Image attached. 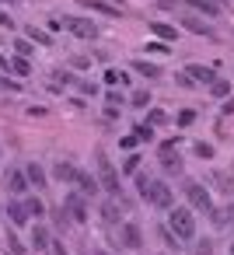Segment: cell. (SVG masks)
Here are the masks:
<instances>
[{"label":"cell","instance_id":"obj_29","mask_svg":"<svg viewBox=\"0 0 234 255\" xmlns=\"http://www.w3.org/2000/svg\"><path fill=\"white\" fill-rule=\"evenodd\" d=\"M143 123H147L150 129H157V126L168 123V112H164V109H147V119H143Z\"/></svg>","mask_w":234,"mask_h":255},{"label":"cell","instance_id":"obj_22","mask_svg":"<svg viewBox=\"0 0 234 255\" xmlns=\"http://www.w3.org/2000/svg\"><path fill=\"white\" fill-rule=\"evenodd\" d=\"M25 39H28L32 46H35V42H39V46H53V35H49V32H42V28H35V25H28V28H25Z\"/></svg>","mask_w":234,"mask_h":255},{"label":"cell","instance_id":"obj_27","mask_svg":"<svg viewBox=\"0 0 234 255\" xmlns=\"http://www.w3.org/2000/svg\"><path fill=\"white\" fill-rule=\"evenodd\" d=\"M102 220L112 227V224H119V199H109L105 206H102Z\"/></svg>","mask_w":234,"mask_h":255},{"label":"cell","instance_id":"obj_41","mask_svg":"<svg viewBox=\"0 0 234 255\" xmlns=\"http://www.w3.org/2000/svg\"><path fill=\"white\" fill-rule=\"evenodd\" d=\"M196 255H213V241H210V238H203V241L196 245Z\"/></svg>","mask_w":234,"mask_h":255},{"label":"cell","instance_id":"obj_4","mask_svg":"<svg viewBox=\"0 0 234 255\" xmlns=\"http://www.w3.org/2000/svg\"><path fill=\"white\" fill-rule=\"evenodd\" d=\"M182 192H185L192 213H210V210L217 206L213 196H210V189H206L203 182H196V178H182Z\"/></svg>","mask_w":234,"mask_h":255},{"label":"cell","instance_id":"obj_53","mask_svg":"<svg viewBox=\"0 0 234 255\" xmlns=\"http://www.w3.org/2000/svg\"><path fill=\"white\" fill-rule=\"evenodd\" d=\"M0 217H4V203H0Z\"/></svg>","mask_w":234,"mask_h":255},{"label":"cell","instance_id":"obj_16","mask_svg":"<svg viewBox=\"0 0 234 255\" xmlns=\"http://www.w3.org/2000/svg\"><path fill=\"white\" fill-rule=\"evenodd\" d=\"M4 217H7L14 227H25V224H32V220H28V213H25V206H21V199H7V206H4Z\"/></svg>","mask_w":234,"mask_h":255},{"label":"cell","instance_id":"obj_38","mask_svg":"<svg viewBox=\"0 0 234 255\" xmlns=\"http://www.w3.org/2000/svg\"><path fill=\"white\" fill-rule=\"evenodd\" d=\"M77 91H81V95H91V98H95V95H98V84H95V81H77Z\"/></svg>","mask_w":234,"mask_h":255},{"label":"cell","instance_id":"obj_2","mask_svg":"<svg viewBox=\"0 0 234 255\" xmlns=\"http://www.w3.org/2000/svg\"><path fill=\"white\" fill-rule=\"evenodd\" d=\"M95 164H98V175H95V178H98V189L109 192V199H122V185H119L122 175H119V168L112 164V157H109L102 147L95 150Z\"/></svg>","mask_w":234,"mask_h":255},{"label":"cell","instance_id":"obj_14","mask_svg":"<svg viewBox=\"0 0 234 255\" xmlns=\"http://www.w3.org/2000/svg\"><path fill=\"white\" fill-rule=\"evenodd\" d=\"M182 28L192 32V35H206V39L217 35V32L210 28V21H203V18H196V14H182Z\"/></svg>","mask_w":234,"mask_h":255},{"label":"cell","instance_id":"obj_48","mask_svg":"<svg viewBox=\"0 0 234 255\" xmlns=\"http://www.w3.org/2000/svg\"><path fill=\"white\" fill-rule=\"evenodd\" d=\"M175 84H178V88H196V84H192L185 74H175Z\"/></svg>","mask_w":234,"mask_h":255},{"label":"cell","instance_id":"obj_46","mask_svg":"<svg viewBox=\"0 0 234 255\" xmlns=\"http://www.w3.org/2000/svg\"><path fill=\"white\" fill-rule=\"evenodd\" d=\"M49 248H53V255H70V252H67V245H63V241H49Z\"/></svg>","mask_w":234,"mask_h":255},{"label":"cell","instance_id":"obj_26","mask_svg":"<svg viewBox=\"0 0 234 255\" xmlns=\"http://www.w3.org/2000/svg\"><path fill=\"white\" fill-rule=\"evenodd\" d=\"M150 102H154V98H150V91H147V88L129 95V105H133V109H140V112H147V109H150Z\"/></svg>","mask_w":234,"mask_h":255},{"label":"cell","instance_id":"obj_35","mask_svg":"<svg viewBox=\"0 0 234 255\" xmlns=\"http://www.w3.org/2000/svg\"><path fill=\"white\" fill-rule=\"evenodd\" d=\"M213 182H217V189H220V192H227V196L234 192V175H224V171H217V175H213Z\"/></svg>","mask_w":234,"mask_h":255},{"label":"cell","instance_id":"obj_52","mask_svg":"<svg viewBox=\"0 0 234 255\" xmlns=\"http://www.w3.org/2000/svg\"><path fill=\"white\" fill-rule=\"evenodd\" d=\"M0 4H25V0H0Z\"/></svg>","mask_w":234,"mask_h":255},{"label":"cell","instance_id":"obj_11","mask_svg":"<svg viewBox=\"0 0 234 255\" xmlns=\"http://www.w3.org/2000/svg\"><path fill=\"white\" fill-rule=\"evenodd\" d=\"M21 171H25V178H28V189H46V185H49V175H46V168H42L39 161H28Z\"/></svg>","mask_w":234,"mask_h":255},{"label":"cell","instance_id":"obj_23","mask_svg":"<svg viewBox=\"0 0 234 255\" xmlns=\"http://www.w3.org/2000/svg\"><path fill=\"white\" fill-rule=\"evenodd\" d=\"M7 70H11L14 77H28V74H32V60H21V56H11V60H7Z\"/></svg>","mask_w":234,"mask_h":255},{"label":"cell","instance_id":"obj_50","mask_svg":"<svg viewBox=\"0 0 234 255\" xmlns=\"http://www.w3.org/2000/svg\"><path fill=\"white\" fill-rule=\"evenodd\" d=\"M60 28H63V21H60V18H49V35H53V32H60Z\"/></svg>","mask_w":234,"mask_h":255},{"label":"cell","instance_id":"obj_30","mask_svg":"<svg viewBox=\"0 0 234 255\" xmlns=\"http://www.w3.org/2000/svg\"><path fill=\"white\" fill-rule=\"evenodd\" d=\"M192 154H196L199 161H210V157L217 154V147H213V143H206V140H196V143H192Z\"/></svg>","mask_w":234,"mask_h":255},{"label":"cell","instance_id":"obj_21","mask_svg":"<svg viewBox=\"0 0 234 255\" xmlns=\"http://www.w3.org/2000/svg\"><path fill=\"white\" fill-rule=\"evenodd\" d=\"M133 70H136V74H143L147 81H157V77H161V67H157V63H150V60H133Z\"/></svg>","mask_w":234,"mask_h":255},{"label":"cell","instance_id":"obj_39","mask_svg":"<svg viewBox=\"0 0 234 255\" xmlns=\"http://www.w3.org/2000/svg\"><path fill=\"white\" fill-rule=\"evenodd\" d=\"M224 227L234 231V199H227V206H224Z\"/></svg>","mask_w":234,"mask_h":255},{"label":"cell","instance_id":"obj_37","mask_svg":"<svg viewBox=\"0 0 234 255\" xmlns=\"http://www.w3.org/2000/svg\"><path fill=\"white\" fill-rule=\"evenodd\" d=\"M192 123H196V112H192V109H185V112H178V116H175V126H182V129H185V126H192Z\"/></svg>","mask_w":234,"mask_h":255},{"label":"cell","instance_id":"obj_10","mask_svg":"<svg viewBox=\"0 0 234 255\" xmlns=\"http://www.w3.org/2000/svg\"><path fill=\"white\" fill-rule=\"evenodd\" d=\"M185 4L192 7V14L199 18H220V11H224V0H185Z\"/></svg>","mask_w":234,"mask_h":255},{"label":"cell","instance_id":"obj_20","mask_svg":"<svg viewBox=\"0 0 234 255\" xmlns=\"http://www.w3.org/2000/svg\"><path fill=\"white\" fill-rule=\"evenodd\" d=\"M150 35L157 42H175L178 39V28L175 25H164V21H150Z\"/></svg>","mask_w":234,"mask_h":255},{"label":"cell","instance_id":"obj_5","mask_svg":"<svg viewBox=\"0 0 234 255\" xmlns=\"http://www.w3.org/2000/svg\"><path fill=\"white\" fill-rule=\"evenodd\" d=\"M63 210H67V217H70L74 224H88V220H91V206H88V199H84L81 192H67V196H63Z\"/></svg>","mask_w":234,"mask_h":255},{"label":"cell","instance_id":"obj_55","mask_svg":"<svg viewBox=\"0 0 234 255\" xmlns=\"http://www.w3.org/2000/svg\"><path fill=\"white\" fill-rule=\"evenodd\" d=\"M98 255H105V252H98Z\"/></svg>","mask_w":234,"mask_h":255},{"label":"cell","instance_id":"obj_13","mask_svg":"<svg viewBox=\"0 0 234 255\" xmlns=\"http://www.w3.org/2000/svg\"><path fill=\"white\" fill-rule=\"evenodd\" d=\"M49 241H53V234H49V227L39 220V224H32V238H28V248L32 252H46L49 248Z\"/></svg>","mask_w":234,"mask_h":255},{"label":"cell","instance_id":"obj_34","mask_svg":"<svg viewBox=\"0 0 234 255\" xmlns=\"http://www.w3.org/2000/svg\"><path fill=\"white\" fill-rule=\"evenodd\" d=\"M133 136H136V143H150V140H154V129H150L147 123H136V126H133Z\"/></svg>","mask_w":234,"mask_h":255},{"label":"cell","instance_id":"obj_44","mask_svg":"<svg viewBox=\"0 0 234 255\" xmlns=\"http://www.w3.org/2000/svg\"><path fill=\"white\" fill-rule=\"evenodd\" d=\"M67 224H70V217H67V210L60 206V210H56V227H63V231H67Z\"/></svg>","mask_w":234,"mask_h":255},{"label":"cell","instance_id":"obj_36","mask_svg":"<svg viewBox=\"0 0 234 255\" xmlns=\"http://www.w3.org/2000/svg\"><path fill=\"white\" fill-rule=\"evenodd\" d=\"M105 102H109L112 109H122V105H126V98H122V91H116V88H109V91H105Z\"/></svg>","mask_w":234,"mask_h":255},{"label":"cell","instance_id":"obj_15","mask_svg":"<svg viewBox=\"0 0 234 255\" xmlns=\"http://www.w3.org/2000/svg\"><path fill=\"white\" fill-rule=\"evenodd\" d=\"M7 192L11 196H28V178H25L21 168H11L7 171Z\"/></svg>","mask_w":234,"mask_h":255},{"label":"cell","instance_id":"obj_25","mask_svg":"<svg viewBox=\"0 0 234 255\" xmlns=\"http://www.w3.org/2000/svg\"><path fill=\"white\" fill-rule=\"evenodd\" d=\"M105 84H109V88H119V84H129V74H122L119 67H109V70H105Z\"/></svg>","mask_w":234,"mask_h":255},{"label":"cell","instance_id":"obj_45","mask_svg":"<svg viewBox=\"0 0 234 255\" xmlns=\"http://www.w3.org/2000/svg\"><path fill=\"white\" fill-rule=\"evenodd\" d=\"M231 112H234V95H231V98H224V105H220V119H224V116H231Z\"/></svg>","mask_w":234,"mask_h":255},{"label":"cell","instance_id":"obj_54","mask_svg":"<svg viewBox=\"0 0 234 255\" xmlns=\"http://www.w3.org/2000/svg\"><path fill=\"white\" fill-rule=\"evenodd\" d=\"M0 157H4V150H0Z\"/></svg>","mask_w":234,"mask_h":255},{"label":"cell","instance_id":"obj_28","mask_svg":"<svg viewBox=\"0 0 234 255\" xmlns=\"http://www.w3.org/2000/svg\"><path fill=\"white\" fill-rule=\"evenodd\" d=\"M210 95H213V98H231V81H227V77H217V81L210 84Z\"/></svg>","mask_w":234,"mask_h":255},{"label":"cell","instance_id":"obj_17","mask_svg":"<svg viewBox=\"0 0 234 255\" xmlns=\"http://www.w3.org/2000/svg\"><path fill=\"white\" fill-rule=\"evenodd\" d=\"M21 206H25V213H28V220H32V224L46 220V203H42L39 196H25V199H21Z\"/></svg>","mask_w":234,"mask_h":255},{"label":"cell","instance_id":"obj_32","mask_svg":"<svg viewBox=\"0 0 234 255\" xmlns=\"http://www.w3.org/2000/svg\"><path fill=\"white\" fill-rule=\"evenodd\" d=\"M140 164H143V154H136V150H133V154L122 161V175H136V171H140Z\"/></svg>","mask_w":234,"mask_h":255},{"label":"cell","instance_id":"obj_19","mask_svg":"<svg viewBox=\"0 0 234 255\" xmlns=\"http://www.w3.org/2000/svg\"><path fill=\"white\" fill-rule=\"evenodd\" d=\"M84 7H88V11H95V14H102V18H122V7L105 4V0H84Z\"/></svg>","mask_w":234,"mask_h":255},{"label":"cell","instance_id":"obj_31","mask_svg":"<svg viewBox=\"0 0 234 255\" xmlns=\"http://www.w3.org/2000/svg\"><path fill=\"white\" fill-rule=\"evenodd\" d=\"M32 53H35V46L21 35V39H14V56H21V60H32Z\"/></svg>","mask_w":234,"mask_h":255},{"label":"cell","instance_id":"obj_24","mask_svg":"<svg viewBox=\"0 0 234 255\" xmlns=\"http://www.w3.org/2000/svg\"><path fill=\"white\" fill-rule=\"evenodd\" d=\"M4 241H7V252H11V255H32V248H28L14 231H7V238H4Z\"/></svg>","mask_w":234,"mask_h":255},{"label":"cell","instance_id":"obj_43","mask_svg":"<svg viewBox=\"0 0 234 255\" xmlns=\"http://www.w3.org/2000/svg\"><path fill=\"white\" fill-rule=\"evenodd\" d=\"M119 147H122V150H133V147H136V136H133V133L119 136Z\"/></svg>","mask_w":234,"mask_h":255},{"label":"cell","instance_id":"obj_51","mask_svg":"<svg viewBox=\"0 0 234 255\" xmlns=\"http://www.w3.org/2000/svg\"><path fill=\"white\" fill-rule=\"evenodd\" d=\"M227 255H234V238H231V241H227Z\"/></svg>","mask_w":234,"mask_h":255},{"label":"cell","instance_id":"obj_47","mask_svg":"<svg viewBox=\"0 0 234 255\" xmlns=\"http://www.w3.org/2000/svg\"><path fill=\"white\" fill-rule=\"evenodd\" d=\"M0 88H7V91H21L18 81H7V77H0Z\"/></svg>","mask_w":234,"mask_h":255},{"label":"cell","instance_id":"obj_42","mask_svg":"<svg viewBox=\"0 0 234 255\" xmlns=\"http://www.w3.org/2000/svg\"><path fill=\"white\" fill-rule=\"evenodd\" d=\"M0 28H14V18H11V11H4V7H0Z\"/></svg>","mask_w":234,"mask_h":255},{"label":"cell","instance_id":"obj_8","mask_svg":"<svg viewBox=\"0 0 234 255\" xmlns=\"http://www.w3.org/2000/svg\"><path fill=\"white\" fill-rule=\"evenodd\" d=\"M182 74H185L192 84H206V88H210V84L220 77V74H217V67H206V63H189Z\"/></svg>","mask_w":234,"mask_h":255},{"label":"cell","instance_id":"obj_40","mask_svg":"<svg viewBox=\"0 0 234 255\" xmlns=\"http://www.w3.org/2000/svg\"><path fill=\"white\" fill-rule=\"evenodd\" d=\"M178 143H182L178 136H175V140H164V143H161V154H178Z\"/></svg>","mask_w":234,"mask_h":255},{"label":"cell","instance_id":"obj_12","mask_svg":"<svg viewBox=\"0 0 234 255\" xmlns=\"http://www.w3.org/2000/svg\"><path fill=\"white\" fill-rule=\"evenodd\" d=\"M74 175H77V164H74L70 157H56V164H53V178L63 182V185H74Z\"/></svg>","mask_w":234,"mask_h":255},{"label":"cell","instance_id":"obj_9","mask_svg":"<svg viewBox=\"0 0 234 255\" xmlns=\"http://www.w3.org/2000/svg\"><path fill=\"white\" fill-rule=\"evenodd\" d=\"M74 185H77V192L84 196V199H95L102 189H98V178L91 175V171H84V168H77V175H74Z\"/></svg>","mask_w":234,"mask_h":255},{"label":"cell","instance_id":"obj_7","mask_svg":"<svg viewBox=\"0 0 234 255\" xmlns=\"http://www.w3.org/2000/svg\"><path fill=\"white\" fill-rule=\"evenodd\" d=\"M119 245H122V248H129V252L143 248V227H140L136 220H126V224H119Z\"/></svg>","mask_w":234,"mask_h":255},{"label":"cell","instance_id":"obj_6","mask_svg":"<svg viewBox=\"0 0 234 255\" xmlns=\"http://www.w3.org/2000/svg\"><path fill=\"white\" fill-rule=\"evenodd\" d=\"M63 28H67V32H74L77 39H88V42H91V39H98V25H95L91 18H81V14H70V18L63 21Z\"/></svg>","mask_w":234,"mask_h":255},{"label":"cell","instance_id":"obj_1","mask_svg":"<svg viewBox=\"0 0 234 255\" xmlns=\"http://www.w3.org/2000/svg\"><path fill=\"white\" fill-rule=\"evenodd\" d=\"M136 192H140V199L147 203V206H154V210H171L175 206V192H171V185L164 182V178H150V175H143V171H136Z\"/></svg>","mask_w":234,"mask_h":255},{"label":"cell","instance_id":"obj_3","mask_svg":"<svg viewBox=\"0 0 234 255\" xmlns=\"http://www.w3.org/2000/svg\"><path fill=\"white\" fill-rule=\"evenodd\" d=\"M168 231L182 241H196V213L189 206H171L168 210Z\"/></svg>","mask_w":234,"mask_h":255},{"label":"cell","instance_id":"obj_49","mask_svg":"<svg viewBox=\"0 0 234 255\" xmlns=\"http://www.w3.org/2000/svg\"><path fill=\"white\" fill-rule=\"evenodd\" d=\"M119 112H122V109H112V105H109V109H105V119H109V123H116V119H119Z\"/></svg>","mask_w":234,"mask_h":255},{"label":"cell","instance_id":"obj_18","mask_svg":"<svg viewBox=\"0 0 234 255\" xmlns=\"http://www.w3.org/2000/svg\"><path fill=\"white\" fill-rule=\"evenodd\" d=\"M161 171H164L168 178H182L185 164H182V157H178V154H161Z\"/></svg>","mask_w":234,"mask_h":255},{"label":"cell","instance_id":"obj_33","mask_svg":"<svg viewBox=\"0 0 234 255\" xmlns=\"http://www.w3.org/2000/svg\"><path fill=\"white\" fill-rule=\"evenodd\" d=\"M143 53H150V56H168V53H171V46H168V42H157V39H150V42L143 46Z\"/></svg>","mask_w":234,"mask_h":255}]
</instances>
